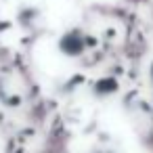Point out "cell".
Wrapping results in <instances>:
<instances>
[{
	"instance_id": "obj_1",
	"label": "cell",
	"mask_w": 153,
	"mask_h": 153,
	"mask_svg": "<svg viewBox=\"0 0 153 153\" xmlns=\"http://www.w3.org/2000/svg\"><path fill=\"white\" fill-rule=\"evenodd\" d=\"M59 48H61V53H65V55L74 57V55H80L84 46H82V40L78 38V34H76V32H69L67 36H63V38H61Z\"/></svg>"
}]
</instances>
